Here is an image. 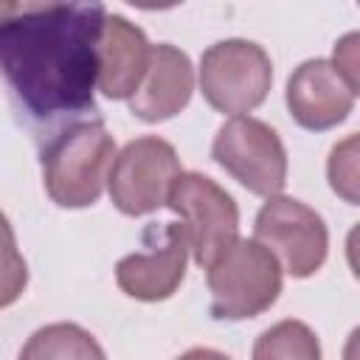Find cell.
Listing matches in <instances>:
<instances>
[{"instance_id":"cell-2","label":"cell","mask_w":360,"mask_h":360,"mask_svg":"<svg viewBox=\"0 0 360 360\" xmlns=\"http://www.w3.org/2000/svg\"><path fill=\"white\" fill-rule=\"evenodd\" d=\"M115 158L112 135L101 121L65 127L42 152V177L51 200L62 208H84L101 197Z\"/></svg>"},{"instance_id":"cell-7","label":"cell","mask_w":360,"mask_h":360,"mask_svg":"<svg viewBox=\"0 0 360 360\" xmlns=\"http://www.w3.org/2000/svg\"><path fill=\"white\" fill-rule=\"evenodd\" d=\"M180 174V160L172 143L146 135L129 141L112 160L107 186L115 208L127 217L152 214L166 205L169 188Z\"/></svg>"},{"instance_id":"cell-12","label":"cell","mask_w":360,"mask_h":360,"mask_svg":"<svg viewBox=\"0 0 360 360\" xmlns=\"http://www.w3.org/2000/svg\"><path fill=\"white\" fill-rule=\"evenodd\" d=\"M191 90H194V70L188 56L180 48L160 42L149 53L146 76L135 90V96L129 98V110L149 124L166 121L188 104Z\"/></svg>"},{"instance_id":"cell-19","label":"cell","mask_w":360,"mask_h":360,"mask_svg":"<svg viewBox=\"0 0 360 360\" xmlns=\"http://www.w3.org/2000/svg\"><path fill=\"white\" fill-rule=\"evenodd\" d=\"M17 6H20V3H0V22H3L6 17H11V14L17 11Z\"/></svg>"},{"instance_id":"cell-15","label":"cell","mask_w":360,"mask_h":360,"mask_svg":"<svg viewBox=\"0 0 360 360\" xmlns=\"http://www.w3.org/2000/svg\"><path fill=\"white\" fill-rule=\"evenodd\" d=\"M25 281H28L25 259L17 250V239L6 214L0 211V309L14 304L22 295Z\"/></svg>"},{"instance_id":"cell-13","label":"cell","mask_w":360,"mask_h":360,"mask_svg":"<svg viewBox=\"0 0 360 360\" xmlns=\"http://www.w3.org/2000/svg\"><path fill=\"white\" fill-rule=\"evenodd\" d=\"M20 360H104V352L87 329L76 323H48L25 340Z\"/></svg>"},{"instance_id":"cell-6","label":"cell","mask_w":360,"mask_h":360,"mask_svg":"<svg viewBox=\"0 0 360 360\" xmlns=\"http://www.w3.org/2000/svg\"><path fill=\"white\" fill-rule=\"evenodd\" d=\"M214 160L259 197H278L287 183V152L273 127L259 118L236 115L217 129Z\"/></svg>"},{"instance_id":"cell-16","label":"cell","mask_w":360,"mask_h":360,"mask_svg":"<svg viewBox=\"0 0 360 360\" xmlns=\"http://www.w3.org/2000/svg\"><path fill=\"white\" fill-rule=\"evenodd\" d=\"M326 172H329L332 188L349 205H354L357 202V135H349L332 149Z\"/></svg>"},{"instance_id":"cell-3","label":"cell","mask_w":360,"mask_h":360,"mask_svg":"<svg viewBox=\"0 0 360 360\" xmlns=\"http://www.w3.org/2000/svg\"><path fill=\"white\" fill-rule=\"evenodd\" d=\"M208 270L211 312L222 321H245L270 309L281 292V267L256 239H236Z\"/></svg>"},{"instance_id":"cell-14","label":"cell","mask_w":360,"mask_h":360,"mask_svg":"<svg viewBox=\"0 0 360 360\" xmlns=\"http://www.w3.org/2000/svg\"><path fill=\"white\" fill-rule=\"evenodd\" d=\"M253 360H321V343L307 323L278 321L259 335Z\"/></svg>"},{"instance_id":"cell-11","label":"cell","mask_w":360,"mask_h":360,"mask_svg":"<svg viewBox=\"0 0 360 360\" xmlns=\"http://www.w3.org/2000/svg\"><path fill=\"white\" fill-rule=\"evenodd\" d=\"M146 34L121 14H107L98 39V90L107 98H132L149 68Z\"/></svg>"},{"instance_id":"cell-10","label":"cell","mask_w":360,"mask_h":360,"mask_svg":"<svg viewBox=\"0 0 360 360\" xmlns=\"http://www.w3.org/2000/svg\"><path fill=\"white\" fill-rule=\"evenodd\" d=\"M357 90L346 84V79L326 59H309L295 68L287 82V107L292 118L304 129H332L338 127L354 107Z\"/></svg>"},{"instance_id":"cell-8","label":"cell","mask_w":360,"mask_h":360,"mask_svg":"<svg viewBox=\"0 0 360 360\" xmlns=\"http://www.w3.org/2000/svg\"><path fill=\"white\" fill-rule=\"evenodd\" d=\"M253 239L267 248L276 262L287 267L295 278H307L315 270H321L329 248V233L321 219L309 205L292 197H270L262 211L256 214L253 225Z\"/></svg>"},{"instance_id":"cell-5","label":"cell","mask_w":360,"mask_h":360,"mask_svg":"<svg viewBox=\"0 0 360 360\" xmlns=\"http://www.w3.org/2000/svg\"><path fill=\"white\" fill-rule=\"evenodd\" d=\"M273 65L270 56L248 39L214 42L200 62V87L208 104L228 115H245L256 110L270 90Z\"/></svg>"},{"instance_id":"cell-17","label":"cell","mask_w":360,"mask_h":360,"mask_svg":"<svg viewBox=\"0 0 360 360\" xmlns=\"http://www.w3.org/2000/svg\"><path fill=\"white\" fill-rule=\"evenodd\" d=\"M335 70L346 79V84L352 90H357V34H349L343 37L338 45H335V59H332Z\"/></svg>"},{"instance_id":"cell-1","label":"cell","mask_w":360,"mask_h":360,"mask_svg":"<svg viewBox=\"0 0 360 360\" xmlns=\"http://www.w3.org/2000/svg\"><path fill=\"white\" fill-rule=\"evenodd\" d=\"M104 17L98 3H25L0 22V76L31 118L93 107Z\"/></svg>"},{"instance_id":"cell-4","label":"cell","mask_w":360,"mask_h":360,"mask_svg":"<svg viewBox=\"0 0 360 360\" xmlns=\"http://www.w3.org/2000/svg\"><path fill=\"white\" fill-rule=\"evenodd\" d=\"M166 205L180 214L188 250L200 267H211L239 239V211L225 188L197 172H180Z\"/></svg>"},{"instance_id":"cell-9","label":"cell","mask_w":360,"mask_h":360,"mask_svg":"<svg viewBox=\"0 0 360 360\" xmlns=\"http://www.w3.org/2000/svg\"><path fill=\"white\" fill-rule=\"evenodd\" d=\"M188 259V236L180 222L152 225L143 233L141 250L124 256L115 267L118 287L138 301H163L169 298L183 276Z\"/></svg>"},{"instance_id":"cell-18","label":"cell","mask_w":360,"mask_h":360,"mask_svg":"<svg viewBox=\"0 0 360 360\" xmlns=\"http://www.w3.org/2000/svg\"><path fill=\"white\" fill-rule=\"evenodd\" d=\"M177 360H231V357L222 354V352H217V349H188Z\"/></svg>"}]
</instances>
